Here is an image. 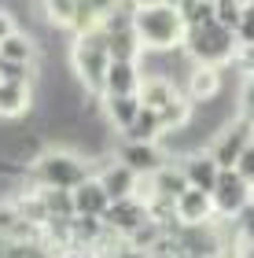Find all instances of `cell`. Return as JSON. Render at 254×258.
I'll return each mask as SVG.
<instances>
[{
  "mask_svg": "<svg viewBox=\"0 0 254 258\" xmlns=\"http://www.w3.org/2000/svg\"><path fill=\"white\" fill-rule=\"evenodd\" d=\"M26 177L37 181V188H55V192H74L81 181L92 177V166L77 155V148L66 144H48L37 159L30 162Z\"/></svg>",
  "mask_w": 254,
  "mask_h": 258,
  "instance_id": "1",
  "label": "cell"
},
{
  "mask_svg": "<svg viewBox=\"0 0 254 258\" xmlns=\"http://www.w3.org/2000/svg\"><path fill=\"white\" fill-rule=\"evenodd\" d=\"M133 33L144 52H173L184 44V22L177 4H136L133 8Z\"/></svg>",
  "mask_w": 254,
  "mask_h": 258,
  "instance_id": "2",
  "label": "cell"
},
{
  "mask_svg": "<svg viewBox=\"0 0 254 258\" xmlns=\"http://www.w3.org/2000/svg\"><path fill=\"white\" fill-rule=\"evenodd\" d=\"M181 52L188 55L192 67L221 70V67H228V63H236L239 44H236V33H228V30L217 26V22H210V26H199V30H188V33H184Z\"/></svg>",
  "mask_w": 254,
  "mask_h": 258,
  "instance_id": "3",
  "label": "cell"
},
{
  "mask_svg": "<svg viewBox=\"0 0 254 258\" xmlns=\"http://www.w3.org/2000/svg\"><path fill=\"white\" fill-rule=\"evenodd\" d=\"M70 67L81 89L89 96H100L103 92V78H107V67H111V52H107V33L100 30H89L81 37H74L70 44Z\"/></svg>",
  "mask_w": 254,
  "mask_h": 258,
  "instance_id": "4",
  "label": "cell"
},
{
  "mask_svg": "<svg viewBox=\"0 0 254 258\" xmlns=\"http://www.w3.org/2000/svg\"><path fill=\"white\" fill-rule=\"evenodd\" d=\"M210 203H214V214L221 221H236L250 207V184L239 181L236 170H221V173H217L214 192H210Z\"/></svg>",
  "mask_w": 254,
  "mask_h": 258,
  "instance_id": "5",
  "label": "cell"
},
{
  "mask_svg": "<svg viewBox=\"0 0 254 258\" xmlns=\"http://www.w3.org/2000/svg\"><path fill=\"white\" fill-rule=\"evenodd\" d=\"M114 162H122L125 170L133 173V177H147L151 181L158 170H166L170 166V151L162 148V144H122L114 148Z\"/></svg>",
  "mask_w": 254,
  "mask_h": 258,
  "instance_id": "6",
  "label": "cell"
},
{
  "mask_svg": "<svg viewBox=\"0 0 254 258\" xmlns=\"http://www.w3.org/2000/svg\"><path fill=\"white\" fill-rule=\"evenodd\" d=\"M147 221H151V214H147V199L144 196H133V199H122V203H111L107 207V214H103V229H107L111 236L133 240Z\"/></svg>",
  "mask_w": 254,
  "mask_h": 258,
  "instance_id": "7",
  "label": "cell"
},
{
  "mask_svg": "<svg viewBox=\"0 0 254 258\" xmlns=\"http://www.w3.org/2000/svg\"><path fill=\"white\" fill-rule=\"evenodd\" d=\"M254 140V125L247 122H228L221 133L210 140V148H206V155L217 162V170H236V159L243 155V148Z\"/></svg>",
  "mask_w": 254,
  "mask_h": 258,
  "instance_id": "8",
  "label": "cell"
},
{
  "mask_svg": "<svg viewBox=\"0 0 254 258\" xmlns=\"http://www.w3.org/2000/svg\"><path fill=\"white\" fill-rule=\"evenodd\" d=\"M96 181L103 184V192H107L111 203H122V199H133V196H140V177H133L129 170L122 166V162H107L100 173H96Z\"/></svg>",
  "mask_w": 254,
  "mask_h": 258,
  "instance_id": "9",
  "label": "cell"
},
{
  "mask_svg": "<svg viewBox=\"0 0 254 258\" xmlns=\"http://www.w3.org/2000/svg\"><path fill=\"white\" fill-rule=\"evenodd\" d=\"M70 199H74V218H96V221H103V214H107V207H111V199H107V192H103V184L96 181V173L77 184V188L70 192Z\"/></svg>",
  "mask_w": 254,
  "mask_h": 258,
  "instance_id": "10",
  "label": "cell"
},
{
  "mask_svg": "<svg viewBox=\"0 0 254 258\" xmlns=\"http://www.w3.org/2000/svg\"><path fill=\"white\" fill-rule=\"evenodd\" d=\"M214 218H217V214H214V203H210V196H206V192L188 188V192L177 199V225L199 229V225H210Z\"/></svg>",
  "mask_w": 254,
  "mask_h": 258,
  "instance_id": "11",
  "label": "cell"
},
{
  "mask_svg": "<svg viewBox=\"0 0 254 258\" xmlns=\"http://www.w3.org/2000/svg\"><path fill=\"white\" fill-rule=\"evenodd\" d=\"M181 173H184V181H188V188L210 196V192H214V184H217V173H221V170H217V162L206 155V151H192V155L181 162Z\"/></svg>",
  "mask_w": 254,
  "mask_h": 258,
  "instance_id": "12",
  "label": "cell"
},
{
  "mask_svg": "<svg viewBox=\"0 0 254 258\" xmlns=\"http://www.w3.org/2000/svg\"><path fill=\"white\" fill-rule=\"evenodd\" d=\"M140 81H144L140 63H111L100 96H136V92H140Z\"/></svg>",
  "mask_w": 254,
  "mask_h": 258,
  "instance_id": "13",
  "label": "cell"
},
{
  "mask_svg": "<svg viewBox=\"0 0 254 258\" xmlns=\"http://www.w3.org/2000/svg\"><path fill=\"white\" fill-rule=\"evenodd\" d=\"M221 70H210V67H192L188 74V92L184 96L192 100V107H203V103H214L221 96Z\"/></svg>",
  "mask_w": 254,
  "mask_h": 258,
  "instance_id": "14",
  "label": "cell"
},
{
  "mask_svg": "<svg viewBox=\"0 0 254 258\" xmlns=\"http://www.w3.org/2000/svg\"><path fill=\"white\" fill-rule=\"evenodd\" d=\"M162 137H166L162 122H158V114L147 111V107H140V114H136V118L122 129V140H125V144H158Z\"/></svg>",
  "mask_w": 254,
  "mask_h": 258,
  "instance_id": "15",
  "label": "cell"
},
{
  "mask_svg": "<svg viewBox=\"0 0 254 258\" xmlns=\"http://www.w3.org/2000/svg\"><path fill=\"white\" fill-rule=\"evenodd\" d=\"M30 107H33V85H11V81H0V118L19 122Z\"/></svg>",
  "mask_w": 254,
  "mask_h": 258,
  "instance_id": "16",
  "label": "cell"
},
{
  "mask_svg": "<svg viewBox=\"0 0 254 258\" xmlns=\"http://www.w3.org/2000/svg\"><path fill=\"white\" fill-rule=\"evenodd\" d=\"M100 111H103V122L122 133V129L140 114V100L136 96H100Z\"/></svg>",
  "mask_w": 254,
  "mask_h": 258,
  "instance_id": "17",
  "label": "cell"
},
{
  "mask_svg": "<svg viewBox=\"0 0 254 258\" xmlns=\"http://www.w3.org/2000/svg\"><path fill=\"white\" fill-rule=\"evenodd\" d=\"M184 192H188V181H184L181 166H166L147 181V199H170V203H177Z\"/></svg>",
  "mask_w": 254,
  "mask_h": 258,
  "instance_id": "18",
  "label": "cell"
},
{
  "mask_svg": "<svg viewBox=\"0 0 254 258\" xmlns=\"http://www.w3.org/2000/svg\"><path fill=\"white\" fill-rule=\"evenodd\" d=\"M0 63H22V67H37V41L30 33L15 30L11 37L0 41Z\"/></svg>",
  "mask_w": 254,
  "mask_h": 258,
  "instance_id": "19",
  "label": "cell"
},
{
  "mask_svg": "<svg viewBox=\"0 0 254 258\" xmlns=\"http://www.w3.org/2000/svg\"><path fill=\"white\" fill-rule=\"evenodd\" d=\"M173 96H177V85H173V81H166V78H144V81H140V92H136L140 107L155 111V114L162 111Z\"/></svg>",
  "mask_w": 254,
  "mask_h": 258,
  "instance_id": "20",
  "label": "cell"
},
{
  "mask_svg": "<svg viewBox=\"0 0 254 258\" xmlns=\"http://www.w3.org/2000/svg\"><path fill=\"white\" fill-rule=\"evenodd\" d=\"M188 118H192V100L184 96V92H177L162 111H158V122H162V129L166 133H177V129H184L188 125Z\"/></svg>",
  "mask_w": 254,
  "mask_h": 258,
  "instance_id": "21",
  "label": "cell"
},
{
  "mask_svg": "<svg viewBox=\"0 0 254 258\" xmlns=\"http://www.w3.org/2000/svg\"><path fill=\"white\" fill-rule=\"evenodd\" d=\"M177 11H181L184 30H199V26L214 22V0H181Z\"/></svg>",
  "mask_w": 254,
  "mask_h": 258,
  "instance_id": "22",
  "label": "cell"
},
{
  "mask_svg": "<svg viewBox=\"0 0 254 258\" xmlns=\"http://www.w3.org/2000/svg\"><path fill=\"white\" fill-rule=\"evenodd\" d=\"M44 15H48L52 26L70 30L74 26V15H77V0H48V4H44Z\"/></svg>",
  "mask_w": 254,
  "mask_h": 258,
  "instance_id": "23",
  "label": "cell"
},
{
  "mask_svg": "<svg viewBox=\"0 0 254 258\" xmlns=\"http://www.w3.org/2000/svg\"><path fill=\"white\" fill-rule=\"evenodd\" d=\"M239 19H243V4L239 0H214V22L228 33H236Z\"/></svg>",
  "mask_w": 254,
  "mask_h": 258,
  "instance_id": "24",
  "label": "cell"
},
{
  "mask_svg": "<svg viewBox=\"0 0 254 258\" xmlns=\"http://www.w3.org/2000/svg\"><path fill=\"white\" fill-rule=\"evenodd\" d=\"M236 44L239 48H250L254 44V4H243V19L236 26Z\"/></svg>",
  "mask_w": 254,
  "mask_h": 258,
  "instance_id": "25",
  "label": "cell"
},
{
  "mask_svg": "<svg viewBox=\"0 0 254 258\" xmlns=\"http://www.w3.org/2000/svg\"><path fill=\"white\" fill-rule=\"evenodd\" d=\"M236 173H239V181H243V184L254 188V140L243 148V155L236 159Z\"/></svg>",
  "mask_w": 254,
  "mask_h": 258,
  "instance_id": "26",
  "label": "cell"
},
{
  "mask_svg": "<svg viewBox=\"0 0 254 258\" xmlns=\"http://www.w3.org/2000/svg\"><path fill=\"white\" fill-rule=\"evenodd\" d=\"M15 30H19V26H15V15H11L8 8H0V41H4V37H11Z\"/></svg>",
  "mask_w": 254,
  "mask_h": 258,
  "instance_id": "27",
  "label": "cell"
},
{
  "mask_svg": "<svg viewBox=\"0 0 254 258\" xmlns=\"http://www.w3.org/2000/svg\"><path fill=\"white\" fill-rule=\"evenodd\" d=\"M236 63L247 70V74H254V44L250 48H239V55H236Z\"/></svg>",
  "mask_w": 254,
  "mask_h": 258,
  "instance_id": "28",
  "label": "cell"
},
{
  "mask_svg": "<svg viewBox=\"0 0 254 258\" xmlns=\"http://www.w3.org/2000/svg\"><path fill=\"white\" fill-rule=\"evenodd\" d=\"M66 258H96V254H89V251H70Z\"/></svg>",
  "mask_w": 254,
  "mask_h": 258,
  "instance_id": "29",
  "label": "cell"
},
{
  "mask_svg": "<svg viewBox=\"0 0 254 258\" xmlns=\"http://www.w3.org/2000/svg\"><path fill=\"white\" fill-rule=\"evenodd\" d=\"M250 207H254V188H250Z\"/></svg>",
  "mask_w": 254,
  "mask_h": 258,
  "instance_id": "30",
  "label": "cell"
},
{
  "mask_svg": "<svg viewBox=\"0 0 254 258\" xmlns=\"http://www.w3.org/2000/svg\"><path fill=\"white\" fill-rule=\"evenodd\" d=\"M250 81H254V74H250Z\"/></svg>",
  "mask_w": 254,
  "mask_h": 258,
  "instance_id": "31",
  "label": "cell"
}]
</instances>
